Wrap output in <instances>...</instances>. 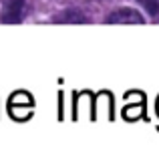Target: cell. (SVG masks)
Returning a JSON list of instances; mask_svg holds the SVG:
<instances>
[{"label":"cell","instance_id":"obj_1","mask_svg":"<svg viewBox=\"0 0 159 153\" xmlns=\"http://www.w3.org/2000/svg\"><path fill=\"white\" fill-rule=\"evenodd\" d=\"M24 8H26L24 0H6L2 8V22H8V24L20 22L24 16Z\"/></svg>","mask_w":159,"mask_h":153},{"label":"cell","instance_id":"obj_2","mask_svg":"<svg viewBox=\"0 0 159 153\" xmlns=\"http://www.w3.org/2000/svg\"><path fill=\"white\" fill-rule=\"evenodd\" d=\"M30 111H32V99L28 97L26 93H16L14 97L10 99V113L14 115L16 119L28 117Z\"/></svg>","mask_w":159,"mask_h":153},{"label":"cell","instance_id":"obj_3","mask_svg":"<svg viewBox=\"0 0 159 153\" xmlns=\"http://www.w3.org/2000/svg\"><path fill=\"white\" fill-rule=\"evenodd\" d=\"M107 22H111V24H143V16L137 10H131V8H119V10H115L107 18Z\"/></svg>","mask_w":159,"mask_h":153},{"label":"cell","instance_id":"obj_4","mask_svg":"<svg viewBox=\"0 0 159 153\" xmlns=\"http://www.w3.org/2000/svg\"><path fill=\"white\" fill-rule=\"evenodd\" d=\"M123 115H125L127 119H137V117H141V115H143V101H139L137 105H129V107H125Z\"/></svg>","mask_w":159,"mask_h":153},{"label":"cell","instance_id":"obj_5","mask_svg":"<svg viewBox=\"0 0 159 153\" xmlns=\"http://www.w3.org/2000/svg\"><path fill=\"white\" fill-rule=\"evenodd\" d=\"M139 4L149 12L151 16H155L159 12V0H139Z\"/></svg>","mask_w":159,"mask_h":153},{"label":"cell","instance_id":"obj_6","mask_svg":"<svg viewBox=\"0 0 159 153\" xmlns=\"http://www.w3.org/2000/svg\"><path fill=\"white\" fill-rule=\"evenodd\" d=\"M57 20L58 22H87L85 16L77 14V12H69V14H65V16H58Z\"/></svg>","mask_w":159,"mask_h":153},{"label":"cell","instance_id":"obj_7","mask_svg":"<svg viewBox=\"0 0 159 153\" xmlns=\"http://www.w3.org/2000/svg\"><path fill=\"white\" fill-rule=\"evenodd\" d=\"M157 113H159V101H157Z\"/></svg>","mask_w":159,"mask_h":153}]
</instances>
